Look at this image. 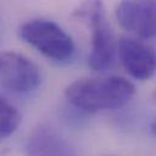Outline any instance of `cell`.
<instances>
[{"label":"cell","instance_id":"1","mask_svg":"<svg viewBox=\"0 0 156 156\" xmlns=\"http://www.w3.org/2000/svg\"><path fill=\"white\" fill-rule=\"evenodd\" d=\"M134 85L118 76L82 78L71 83L65 91L71 105L85 112L113 110L127 104L134 95Z\"/></svg>","mask_w":156,"mask_h":156},{"label":"cell","instance_id":"2","mask_svg":"<svg viewBox=\"0 0 156 156\" xmlns=\"http://www.w3.org/2000/svg\"><path fill=\"white\" fill-rule=\"evenodd\" d=\"M20 37L45 57L66 61L74 52L72 38L54 21L34 18L24 22L20 28Z\"/></svg>","mask_w":156,"mask_h":156},{"label":"cell","instance_id":"3","mask_svg":"<svg viewBox=\"0 0 156 156\" xmlns=\"http://www.w3.org/2000/svg\"><path fill=\"white\" fill-rule=\"evenodd\" d=\"M83 12L91 28V51L89 55V66L95 71H105L112 66L116 50H118L115 34L106 21L101 2L94 1L87 4Z\"/></svg>","mask_w":156,"mask_h":156},{"label":"cell","instance_id":"4","mask_svg":"<svg viewBox=\"0 0 156 156\" xmlns=\"http://www.w3.org/2000/svg\"><path fill=\"white\" fill-rule=\"evenodd\" d=\"M0 76L2 87L12 93H30L40 84V72L35 63L13 51L1 54Z\"/></svg>","mask_w":156,"mask_h":156},{"label":"cell","instance_id":"5","mask_svg":"<svg viewBox=\"0 0 156 156\" xmlns=\"http://www.w3.org/2000/svg\"><path fill=\"white\" fill-rule=\"evenodd\" d=\"M118 23L140 38L156 37V0L122 1L116 7Z\"/></svg>","mask_w":156,"mask_h":156},{"label":"cell","instance_id":"6","mask_svg":"<svg viewBox=\"0 0 156 156\" xmlns=\"http://www.w3.org/2000/svg\"><path fill=\"white\" fill-rule=\"evenodd\" d=\"M118 56L124 69L135 79H149L156 72V51L141 40L130 37L121 38Z\"/></svg>","mask_w":156,"mask_h":156},{"label":"cell","instance_id":"7","mask_svg":"<svg viewBox=\"0 0 156 156\" xmlns=\"http://www.w3.org/2000/svg\"><path fill=\"white\" fill-rule=\"evenodd\" d=\"M29 156H73L69 144L50 127L37 128L28 139Z\"/></svg>","mask_w":156,"mask_h":156},{"label":"cell","instance_id":"8","mask_svg":"<svg viewBox=\"0 0 156 156\" xmlns=\"http://www.w3.org/2000/svg\"><path fill=\"white\" fill-rule=\"evenodd\" d=\"M21 122V113L18 108L10 102L5 96L0 100V134L1 138H7L18 127Z\"/></svg>","mask_w":156,"mask_h":156},{"label":"cell","instance_id":"9","mask_svg":"<svg viewBox=\"0 0 156 156\" xmlns=\"http://www.w3.org/2000/svg\"><path fill=\"white\" fill-rule=\"evenodd\" d=\"M150 130H151V133H152V135L156 138V118L151 122V124H150Z\"/></svg>","mask_w":156,"mask_h":156}]
</instances>
